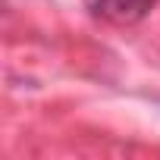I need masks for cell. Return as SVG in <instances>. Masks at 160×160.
I'll list each match as a JSON object with an SVG mask.
<instances>
[{
    "label": "cell",
    "mask_w": 160,
    "mask_h": 160,
    "mask_svg": "<svg viewBox=\"0 0 160 160\" xmlns=\"http://www.w3.org/2000/svg\"><path fill=\"white\" fill-rule=\"evenodd\" d=\"M154 7H157V0H94L98 16H104V19L116 22V25L141 22Z\"/></svg>",
    "instance_id": "cell-1"
}]
</instances>
